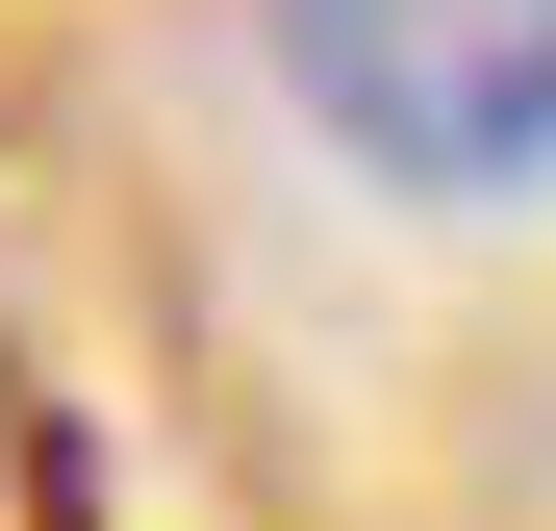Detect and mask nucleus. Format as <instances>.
I'll list each match as a JSON object with an SVG mask.
<instances>
[{"label": "nucleus", "mask_w": 556, "mask_h": 531, "mask_svg": "<svg viewBox=\"0 0 556 531\" xmlns=\"http://www.w3.org/2000/svg\"><path fill=\"white\" fill-rule=\"evenodd\" d=\"M278 76L405 203H556V0H278Z\"/></svg>", "instance_id": "obj_1"}]
</instances>
